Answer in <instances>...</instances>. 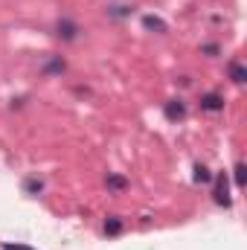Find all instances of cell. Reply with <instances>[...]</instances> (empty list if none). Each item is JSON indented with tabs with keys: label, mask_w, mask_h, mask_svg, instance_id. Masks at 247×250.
I'll return each mask as SVG.
<instances>
[{
	"label": "cell",
	"mask_w": 247,
	"mask_h": 250,
	"mask_svg": "<svg viewBox=\"0 0 247 250\" xmlns=\"http://www.w3.org/2000/svg\"><path fill=\"white\" fill-rule=\"evenodd\" d=\"M108 187L111 189H125V181L123 178H108Z\"/></svg>",
	"instance_id": "10"
},
{
	"label": "cell",
	"mask_w": 247,
	"mask_h": 250,
	"mask_svg": "<svg viewBox=\"0 0 247 250\" xmlns=\"http://www.w3.org/2000/svg\"><path fill=\"white\" fill-rule=\"evenodd\" d=\"M3 250H32V248H26V245H9V242H6Z\"/></svg>",
	"instance_id": "11"
},
{
	"label": "cell",
	"mask_w": 247,
	"mask_h": 250,
	"mask_svg": "<svg viewBox=\"0 0 247 250\" xmlns=\"http://www.w3.org/2000/svg\"><path fill=\"white\" fill-rule=\"evenodd\" d=\"M201 108H204V111H221V108H224V99H221L218 93H206V96L201 99Z\"/></svg>",
	"instance_id": "2"
},
{
	"label": "cell",
	"mask_w": 247,
	"mask_h": 250,
	"mask_svg": "<svg viewBox=\"0 0 247 250\" xmlns=\"http://www.w3.org/2000/svg\"><path fill=\"white\" fill-rule=\"evenodd\" d=\"M230 76H233V82H236V84H242V82H245L247 79V73H245V67H242V64H230Z\"/></svg>",
	"instance_id": "5"
},
{
	"label": "cell",
	"mask_w": 247,
	"mask_h": 250,
	"mask_svg": "<svg viewBox=\"0 0 247 250\" xmlns=\"http://www.w3.org/2000/svg\"><path fill=\"white\" fill-rule=\"evenodd\" d=\"M143 23H145V29H157V32H166V23H163L160 18H151V15H145V18H143Z\"/></svg>",
	"instance_id": "3"
},
{
	"label": "cell",
	"mask_w": 247,
	"mask_h": 250,
	"mask_svg": "<svg viewBox=\"0 0 247 250\" xmlns=\"http://www.w3.org/2000/svg\"><path fill=\"white\" fill-rule=\"evenodd\" d=\"M245 163H239V166H236V184H239V187H245Z\"/></svg>",
	"instance_id": "8"
},
{
	"label": "cell",
	"mask_w": 247,
	"mask_h": 250,
	"mask_svg": "<svg viewBox=\"0 0 247 250\" xmlns=\"http://www.w3.org/2000/svg\"><path fill=\"white\" fill-rule=\"evenodd\" d=\"M215 204H221V207H230V189H227V175H218V178H215Z\"/></svg>",
	"instance_id": "1"
},
{
	"label": "cell",
	"mask_w": 247,
	"mask_h": 250,
	"mask_svg": "<svg viewBox=\"0 0 247 250\" xmlns=\"http://www.w3.org/2000/svg\"><path fill=\"white\" fill-rule=\"evenodd\" d=\"M59 35H64V38H73V35H76V29H73L70 23H59Z\"/></svg>",
	"instance_id": "7"
},
{
	"label": "cell",
	"mask_w": 247,
	"mask_h": 250,
	"mask_svg": "<svg viewBox=\"0 0 247 250\" xmlns=\"http://www.w3.org/2000/svg\"><path fill=\"white\" fill-rule=\"evenodd\" d=\"M166 117H169V120H181V117H184V105H181V102H169V105H166Z\"/></svg>",
	"instance_id": "4"
},
{
	"label": "cell",
	"mask_w": 247,
	"mask_h": 250,
	"mask_svg": "<svg viewBox=\"0 0 247 250\" xmlns=\"http://www.w3.org/2000/svg\"><path fill=\"white\" fill-rule=\"evenodd\" d=\"M105 230H108V233H120V230H123V224H120L117 218H111V221L105 224Z\"/></svg>",
	"instance_id": "9"
},
{
	"label": "cell",
	"mask_w": 247,
	"mask_h": 250,
	"mask_svg": "<svg viewBox=\"0 0 247 250\" xmlns=\"http://www.w3.org/2000/svg\"><path fill=\"white\" fill-rule=\"evenodd\" d=\"M209 181H212L209 169L206 166H195V184H209Z\"/></svg>",
	"instance_id": "6"
}]
</instances>
